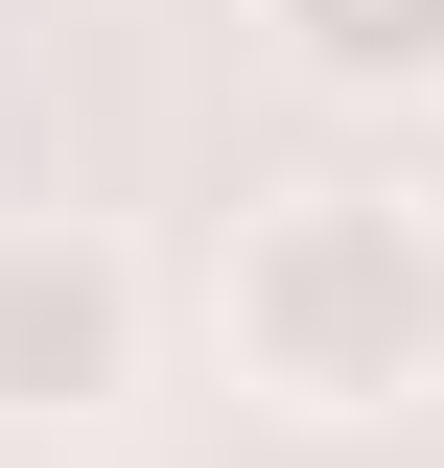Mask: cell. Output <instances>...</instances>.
<instances>
[{
	"mask_svg": "<svg viewBox=\"0 0 444 468\" xmlns=\"http://www.w3.org/2000/svg\"><path fill=\"white\" fill-rule=\"evenodd\" d=\"M211 351H234V399L258 421H421L444 399V211L421 187H351V165H304V187H258V211L211 234Z\"/></svg>",
	"mask_w": 444,
	"mask_h": 468,
	"instance_id": "1",
	"label": "cell"
},
{
	"mask_svg": "<svg viewBox=\"0 0 444 468\" xmlns=\"http://www.w3.org/2000/svg\"><path fill=\"white\" fill-rule=\"evenodd\" d=\"M258 48L328 117H444V0H258Z\"/></svg>",
	"mask_w": 444,
	"mask_h": 468,
	"instance_id": "3",
	"label": "cell"
},
{
	"mask_svg": "<svg viewBox=\"0 0 444 468\" xmlns=\"http://www.w3.org/2000/svg\"><path fill=\"white\" fill-rule=\"evenodd\" d=\"M141 258L94 211H0V445H48V421H117L141 399Z\"/></svg>",
	"mask_w": 444,
	"mask_h": 468,
	"instance_id": "2",
	"label": "cell"
}]
</instances>
